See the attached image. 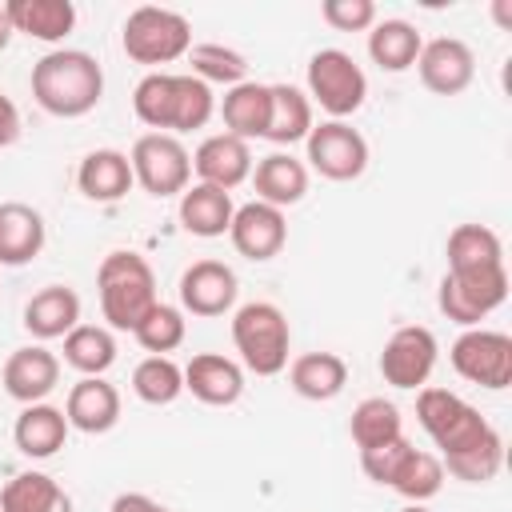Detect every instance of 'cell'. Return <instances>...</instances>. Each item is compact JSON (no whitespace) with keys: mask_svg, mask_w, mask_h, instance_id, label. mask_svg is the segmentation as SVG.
<instances>
[{"mask_svg":"<svg viewBox=\"0 0 512 512\" xmlns=\"http://www.w3.org/2000/svg\"><path fill=\"white\" fill-rule=\"evenodd\" d=\"M32 96L48 116H88L104 100V68L92 52L52 48L32 64Z\"/></svg>","mask_w":512,"mask_h":512,"instance_id":"6da1fadb","label":"cell"},{"mask_svg":"<svg viewBox=\"0 0 512 512\" xmlns=\"http://www.w3.org/2000/svg\"><path fill=\"white\" fill-rule=\"evenodd\" d=\"M96 292H100V312L116 332H136V324L160 304L152 264L140 252H124V248L100 260Z\"/></svg>","mask_w":512,"mask_h":512,"instance_id":"7a4b0ae2","label":"cell"},{"mask_svg":"<svg viewBox=\"0 0 512 512\" xmlns=\"http://www.w3.org/2000/svg\"><path fill=\"white\" fill-rule=\"evenodd\" d=\"M416 420L420 428L428 432V440L440 448L436 456L448 460V456H460V452H472L480 444H488L492 436H500L484 416L480 408H472L464 396L448 392V388H432L424 384L416 392Z\"/></svg>","mask_w":512,"mask_h":512,"instance_id":"3957f363","label":"cell"},{"mask_svg":"<svg viewBox=\"0 0 512 512\" xmlns=\"http://www.w3.org/2000/svg\"><path fill=\"white\" fill-rule=\"evenodd\" d=\"M232 344L240 352V364L256 376H276L288 368L292 352V328L280 304L272 300H248L232 312Z\"/></svg>","mask_w":512,"mask_h":512,"instance_id":"277c9868","label":"cell"},{"mask_svg":"<svg viewBox=\"0 0 512 512\" xmlns=\"http://www.w3.org/2000/svg\"><path fill=\"white\" fill-rule=\"evenodd\" d=\"M120 44L128 52V60L136 64H172L180 56H188L192 48V24L172 12V8H156V4H140L128 12L124 28H120Z\"/></svg>","mask_w":512,"mask_h":512,"instance_id":"5b68a950","label":"cell"},{"mask_svg":"<svg viewBox=\"0 0 512 512\" xmlns=\"http://www.w3.org/2000/svg\"><path fill=\"white\" fill-rule=\"evenodd\" d=\"M508 300V268H468V272H444L436 288L440 312L460 328H480L484 316H492Z\"/></svg>","mask_w":512,"mask_h":512,"instance_id":"8992f818","label":"cell"},{"mask_svg":"<svg viewBox=\"0 0 512 512\" xmlns=\"http://www.w3.org/2000/svg\"><path fill=\"white\" fill-rule=\"evenodd\" d=\"M308 100L320 104L332 120H344L360 112L368 96V76L364 68L344 52V48H320L308 56Z\"/></svg>","mask_w":512,"mask_h":512,"instance_id":"52a82bcc","label":"cell"},{"mask_svg":"<svg viewBox=\"0 0 512 512\" xmlns=\"http://www.w3.org/2000/svg\"><path fill=\"white\" fill-rule=\"evenodd\" d=\"M128 164H132V180L156 200L180 196L192 184V152L180 144V136L168 132H144L132 144Z\"/></svg>","mask_w":512,"mask_h":512,"instance_id":"ba28073f","label":"cell"},{"mask_svg":"<svg viewBox=\"0 0 512 512\" xmlns=\"http://www.w3.org/2000/svg\"><path fill=\"white\" fill-rule=\"evenodd\" d=\"M452 368L480 384V388H508L512 384V336L496 328H464L448 348Z\"/></svg>","mask_w":512,"mask_h":512,"instance_id":"9c48e42d","label":"cell"},{"mask_svg":"<svg viewBox=\"0 0 512 512\" xmlns=\"http://www.w3.org/2000/svg\"><path fill=\"white\" fill-rule=\"evenodd\" d=\"M304 148H308V168L320 172L324 180H336V184L356 180L368 168V140L348 120H320V124H312Z\"/></svg>","mask_w":512,"mask_h":512,"instance_id":"30bf717a","label":"cell"},{"mask_svg":"<svg viewBox=\"0 0 512 512\" xmlns=\"http://www.w3.org/2000/svg\"><path fill=\"white\" fill-rule=\"evenodd\" d=\"M436 356H440V344L432 336V328L424 324H404L396 328L384 348H380V376L384 384L392 388H404V392H420L436 368Z\"/></svg>","mask_w":512,"mask_h":512,"instance_id":"8fae6325","label":"cell"},{"mask_svg":"<svg viewBox=\"0 0 512 512\" xmlns=\"http://www.w3.org/2000/svg\"><path fill=\"white\" fill-rule=\"evenodd\" d=\"M416 72L428 92L460 96L476 76V56L460 36H436V40H424V48L416 56Z\"/></svg>","mask_w":512,"mask_h":512,"instance_id":"7c38bea8","label":"cell"},{"mask_svg":"<svg viewBox=\"0 0 512 512\" xmlns=\"http://www.w3.org/2000/svg\"><path fill=\"white\" fill-rule=\"evenodd\" d=\"M228 240L244 260H272L280 256V248L288 244V220L280 208L264 204V200H248L232 212L228 224Z\"/></svg>","mask_w":512,"mask_h":512,"instance_id":"4fadbf2b","label":"cell"},{"mask_svg":"<svg viewBox=\"0 0 512 512\" xmlns=\"http://www.w3.org/2000/svg\"><path fill=\"white\" fill-rule=\"evenodd\" d=\"M236 272L224 260H196L180 272V312L192 316H224L236 304Z\"/></svg>","mask_w":512,"mask_h":512,"instance_id":"5bb4252c","label":"cell"},{"mask_svg":"<svg viewBox=\"0 0 512 512\" xmlns=\"http://www.w3.org/2000/svg\"><path fill=\"white\" fill-rule=\"evenodd\" d=\"M252 148L248 140H236L228 132H212L200 140V148L192 152V172L196 184H212L220 192H232L236 184H244L252 176Z\"/></svg>","mask_w":512,"mask_h":512,"instance_id":"9a60e30c","label":"cell"},{"mask_svg":"<svg viewBox=\"0 0 512 512\" xmlns=\"http://www.w3.org/2000/svg\"><path fill=\"white\" fill-rule=\"evenodd\" d=\"M4 392L20 404H40L60 384V360L44 344H24L4 360Z\"/></svg>","mask_w":512,"mask_h":512,"instance_id":"2e32d148","label":"cell"},{"mask_svg":"<svg viewBox=\"0 0 512 512\" xmlns=\"http://www.w3.org/2000/svg\"><path fill=\"white\" fill-rule=\"evenodd\" d=\"M184 392H192L200 404L228 408V404H236L240 392H244V368H240L232 356L196 352V356L184 364Z\"/></svg>","mask_w":512,"mask_h":512,"instance_id":"e0dca14e","label":"cell"},{"mask_svg":"<svg viewBox=\"0 0 512 512\" xmlns=\"http://www.w3.org/2000/svg\"><path fill=\"white\" fill-rule=\"evenodd\" d=\"M64 416H68V428H76V432H88V436L112 432L116 420H120V392H116V384H108L104 376H80L68 388Z\"/></svg>","mask_w":512,"mask_h":512,"instance_id":"ac0fdd59","label":"cell"},{"mask_svg":"<svg viewBox=\"0 0 512 512\" xmlns=\"http://www.w3.org/2000/svg\"><path fill=\"white\" fill-rule=\"evenodd\" d=\"M252 188H256V200H264V204H272V208H292V204H300L304 200V192H308V164L304 160H296L292 152H268V156H260L256 164H252Z\"/></svg>","mask_w":512,"mask_h":512,"instance_id":"d6986e66","label":"cell"},{"mask_svg":"<svg viewBox=\"0 0 512 512\" xmlns=\"http://www.w3.org/2000/svg\"><path fill=\"white\" fill-rule=\"evenodd\" d=\"M48 228L44 216L24 200L0 204V268H20L44 252Z\"/></svg>","mask_w":512,"mask_h":512,"instance_id":"ffe728a7","label":"cell"},{"mask_svg":"<svg viewBox=\"0 0 512 512\" xmlns=\"http://www.w3.org/2000/svg\"><path fill=\"white\" fill-rule=\"evenodd\" d=\"M132 164H128V152L120 148H92L80 168H76V188L80 196L96 200V204H116L132 192Z\"/></svg>","mask_w":512,"mask_h":512,"instance_id":"44dd1931","label":"cell"},{"mask_svg":"<svg viewBox=\"0 0 512 512\" xmlns=\"http://www.w3.org/2000/svg\"><path fill=\"white\" fill-rule=\"evenodd\" d=\"M12 440H16V448L28 460L56 456L64 448V440H68V416H64V408L44 404V400L40 404H24L20 416H16V424H12Z\"/></svg>","mask_w":512,"mask_h":512,"instance_id":"7402d4cb","label":"cell"},{"mask_svg":"<svg viewBox=\"0 0 512 512\" xmlns=\"http://www.w3.org/2000/svg\"><path fill=\"white\" fill-rule=\"evenodd\" d=\"M268 108H272V96H268V84H260V80H240V84L224 88V100H220L224 132L236 140H264Z\"/></svg>","mask_w":512,"mask_h":512,"instance_id":"603a6c76","label":"cell"},{"mask_svg":"<svg viewBox=\"0 0 512 512\" xmlns=\"http://www.w3.org/2000/svg\"><path fill=\"white\" fill-rule=\"evenodd\" d=\"M4 12L12 20V32H24L40 44H60L76 28L72 0H8Z\"/></svg>","mask_w":512,"mask_h":512,"instance_id":"cb8c5ba5","label":"cell"},{"mask_svg":"<svg viewBox=\"0 0 512 512\" xmlns=\"http://www.w3.org/2000/svg\"><path fill=\"white\" fill-rule=\"evenodd\" d=\"M232 192H220L212 184H188L180 192V228L188 236H200V240H216L228 232L232 224Z\"/></svg>","mask_w":512,"mask_h":512,"instance_id":"d4e9b609","label":"cell"},{"mask_svg":"<svg viewBox=\"0 0 512 512\" xmlns=\"http://www.w3.org/2000/svg\"><path fill=\"white\" fill-rule=\"evenodd\" d=\"M80 324V296L68 284H48L24 304V328L36 340H60Z\"/></svg>","mask_w":512,"mask_h":512,"instance_id":"484cf974","label":"cell"},{"mask_svg":"<svg viewBox=\"0 0 512 512\" xmlns=\"http://www.w3.org/2000/svg\"><path fill=\"white\" fill-rule=\"evenodd\" d=\"M288 384L304 400H336L348 384V364L336 352H304L288 364Z\"/></svg>","mask_w":512,"mask_h":512,"instance_id":"4316f807","label":"cell"},{"mask_svg":"<svg viewBox=\"0 0 512 512\" xmlns=\"http://www.w3.org/2000/svg\"><path fill=\"white\" fill-rule=\"evenodd\" d=\"M424 48V36L416 24L392 16V20H376L368 28V56L372 64H380L384 72H408L416 68V56Z\"/></svg>","mask_w":512,"mask_h":512,"instance_id":"83f0119b","label":"cell"},{"mask_svg":"<svg viewBox=\"0 0 512 512\" xmlns=\"http://www.w3.org/2000/svg\"><path fill=\"white\" fill-rule=\"evenodd\" d=\"M272 108H268V132L264 140H272L276 148H288L296 140H308L312 132V100L308 92H300L296 84H268Z\"/></svg>","mask_w":512,"mask_h":512,"instance_id":"f1b7e54d","label":"cell"},{"mask_svg":"<svg viewBox=\"0 0 512 512\" xmlns=\"http://www.w3.org/2000/svg\"><path fill=\"white\" fill-rule=\"evenodd\" d=\"M176 100H180V72H148L132 88V112L152 132H176Z\"/></svg>","mask_w":512,"mask_h":512,"instance_id":"f546056e","label":"cell"},{"mask_svg":"<svg viewBox=\"0 0 512 512\" xmlns=\"http://www.w3.org/2000/svg\"><path fill=\"white\" fill-rule=\"evenodd\" d=\"M0 512H76L72 496L48 472H16L0 488Z\"/></svg>","mask_w":512,"mask_h":512,"instance_id":"4dcf8cb0","label":"cell"},{"mask_svg":"<svg viewBox=\"0 0 512 512\" xmlns=\"http://www.w3.org/2000/svg\"><path fill=\"white\" fill-rule=\"evenodd\" d=\"M448 272H468V268H492L504 264V244L488 224H456L444 244Z\"/></svg>","mask_w":512,"mask_h":512,"instance_id":"1f68e13d","label":"cell"},{"mask_svg":"<svg viewBox=\"0 0 512 512\" xmlns=\"http://www.w3.org/2000/svg\"><path fill=\"white\" fill-rule=\"evenodd\" d=\"M64 364H72L80 376H104L116 364V336L100 324H76L64 336Z\"/></svg>","mask_w":512,"mask_h":512,"instance_id":"d6a6232c","label":"cell"},{"mask_svg":"<svg viewBox=\"0 0 512 512\" xmlns=\"http://www.w3.org/2000/svg\"><path fill=\"white\" fill-rule=\"evenodd\" d=\"M348 432L356 440V448H376V444H388L396 436H404V424H400V408L384 396H364L352 416H348Z\"/></svg>","mask_w":512,"mask_h":512,"instance_id":"836d02e7","label":"cell"},{"mask_svg":"<svg viewBox=\"0 0 512 512\" xmlns=\"http://www.w3.org/2000/svg\"><path fill=\"white\" fill-rule=\"evenodd\" d=\"M388 488L400 492L408 504H424V500H432V496L444 488V464H440V456H436V452H424V448L412 444V452L404 456V464L396 468V476H392Z\"/></svg>","mask_w":512,"mask_h":512,"instance_id":"e575fe53","label":"cell"},{"mask_svg":"<svg viewBox=\"0 0 512 512\" xmlns=\"http://www.w3.org/2000/svg\"><path fill=\"white\" fill-rule=\"evenodd\" d=\"M188 64H192V76L204 80L208 88H212V84L232 88V84L248 80V60H244V52H236V48H228V44H216V40L192 44V48H188Z\"/></svg>","mask_w":512,"mask_h":512,"instance_id":"d590c367","label":"cell"},{"mask_svg":"<svg viewBox=\"0 0 512 512\" xmlns=\"http://www.w3.org/2000/svg\"><path fill=\"white\" fill-rule=\"evenodd\" d=\"M132 392L144 404H156V408L160 404H172L184 392V368L172 356H144L132 368Z\"/></svg>","mask_w":512,"mask_h":512,"instance_id":"8d00e7d4","label":"cell"},{"mask_svg":"<svg viewBox=\"0 0 512 512\" xmlns=\"http://www.w3.org/2000/svg\"><path fill=\"white\" fill-rule=\"evenodd\" d=\"M184 332H188V320H184V312L176 308V304H156L140 324H136V344L148 352V356H168V352H176L180 344H184Z\"/></svg>","mask_w":512,"mask_h":512,"instance_id":"74e56055","label":"cell"},{"mask_svg":"<svg viewBox=\"0 0 512 512\" xmlns=\"http://www.w3.org/2000/svg\"><path fill=\"white\" fill-rule=\"evenodd\" d=\"M440 464H444V476H456L464 484H488L504 464V436H492L488 444H480L472 452H460V456H448Z\"/></svg>","mask_w":512,"mask_h":512,"instance_id":"f35d334b","label":"cell"},{"mask_svg":"<svg viewBox=\"0 0 512 512\" xmlns=\"http://www.w3.org/2000/svg\"><path fill=\"white\" fill-rule=\"evenodd\" d=\"M412 452V440L408 436H396V440H388V444H376V448H364L360 452V468H364V476L368 480H376V484H392V476H396V468L404 464V456Z\"/></svg>","mask_w":512,"mask_h":512,"instance_id":"ab89813d","label":"cell"},{"mask_svg":"<svg viewBox=\"0 0 512 512\" xmlns=\"http://www.w3.org/2000/svg\"><path fill=\"white\" fill-rule=\"evenodd\" d=\"M320 16L336 32H368L376 24V4L372 0H324Z\"/></svg>","mask_w":512,"mask_h":512,"instance_id":"60d3db41","label":"cell"},{"mask_svg":"<svg viewBox=\"0 0 512 512\" xmlns=\"http://www.w3.org/2000/svg\"><path fill=\"white\" fill-rule=\"evenodd\" d=\"M20 140V108L12 104V96L0 92V148Z\"/></svg>","mask_w":512,"mask_h":512,"instance_id":"b9f144b4","label":"cell"},{"mask_svg":"<svg viewBox=\"0 0 512 512\" xmlns=\"http://www.w3.org/2000/svg\"><path fill=\"white\" fill-rule=\"evenodd\" d=\"M108 512H172V508H164L160 500H152V496H144V492H120Z\"/></svg>","mask_w":512,"mask_h":512,"instance_id":"7bdbcfd3","label":"cell"},{"mask_svg":"<svg viewBox=\"0 0 512 512\" xmlns=\"http://www.w3.org/2000/svg\"><path fill=\"white\" fill-rule=\"evenodd\" d=\"M8 40H12V20H8V12H4V4H0V52L8 48Z\"/></svg>","mask_w":512,"mask_h":512,"instance_id":"ee69618b","label":"cell"},{"mask_svg":"<svg viewBox=\"0 0 512 512\" xmlns=\"http://www.w3.org/2000/svg\"><path fill=\"white\" fill-rule=\"evenodd\" d=\"M400 512H432V508H424V504H404Z\"/></svg>","mask_w":512,"mask_h":512,"instance_id":"f6af8a7d","label":"cell"}]
</instances>
